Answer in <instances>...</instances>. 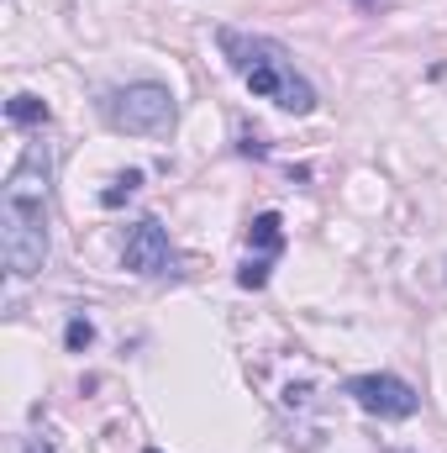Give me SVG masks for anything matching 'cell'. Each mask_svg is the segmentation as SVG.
<instances>
[{
	"label": "cell",
	"instance_id": "obj_9",
	"mask_svg": "<svg viewBox=\"0 0 447 453\" xmlns=\"http://www.w3.org/2000/svg\"><path fill=\"white\" fill-rule=\"evenodd\" d=\"M64 342H69V348H74V353H85V348H90V342H95V327H90V322H85V317H74V322H69V333H64Z\"/></svg>",
	"mask_w": 447,
	"mask_h": 453
},
{
	"label": "cell",
	"instance_id": "obj_2",
	"mask_svg": "<svg viewBox=\"0 0 447 453\" xmlns=\"http://www.w3.org/2000/svg\"><path fill=\"white\" fill-rule=\"evenodd\" d=\"M216 42H222V58L231 64V74H237L258 101H274L279 111H295V116L316 111V90H311V80L295 69V58H290L274 37H253V32L222 27Z\"/></svg>",
	"mask_w": 447,
	"mask_h": 453
},
{
	"label": "cell",
	"instance_id": "obj_6",
	"mask_svg": "<svg viewBox=\"0 0 447 453\" xmlns=\"http://www.w3.org/2000/svg\"><path fill=\"white\" fill-rule=\"evenodd\" d=\"M247 248H253V258H263V264H274V258H279V248H284V226H279L274 211L253 217V226H247Z\"/></svg>",
	"mask_w": 447,
	"mask_h": 453
},
{
	"label": "cell",
	"instance_id": "obj_1",
	"mask_svg": "<svg viewBox=\"0 0 447 453\" xmlns=\"http://www.w3.org/2000/svg\"><path fill=\"white\" fill-rule=\"evenodd\" d=\"M48 180H53V153L48 142H32L0 190V253L16 280H32L48 264Z\"/></svg>",
	"mask_w": 447,
	"mask_h": 453
},
{
	"label": "cell",
	"instance_id": "obj_7",
	"mask_svg": "<svg viewBox=\"0 0 447 453\" xmlns=\"http://www.w3.org/2000/svg\"><path fill=\"white\" fill-rule=\"evenodd\" d=\"M5 116H11V127H42V121H48V106H42L37 96H27V90H21V96H11V101H5Z\"/></svg>",
	"mask_w": 447,
	"mask_h": 453
},
{
	"label": "cell",
	"instance_id": "obj_5",
	"mask_svg": "<svg viewBox=\"0 0 447 453\" xmlns=\"http://www.w3.org/2000/svg\"><path fill=\"white\" fill-rule=\"evenodd\" d=\"M121 264H126L132 274H142V280H163V274L179 269V258H174V248H169V232L153 222V217H142V222L126 232Z\"/></svg>",
	"mask_w": 447,
	"mask_h": 453
},
{
	"label": "cell",
	"instance_id": "obj_4",
	"mask_svg": "<svg viewBox=\"0 0 447 453\" xmlns=\"http://www.w3.org/2000/svg\"><path fill=\"white\" fill-rule=\"evenodd\" d=\"M347 395H352L368 417H384V422H405V417L421 411V395H416L405 380H395V374H352V380H347Z\"/></svg>",
	"mask_w": 447,
	"mask_h": 453
},
{
	"label": "cell",
	"instance_id": "obj_3",
	"mask_svg": "<svg viewBox=\"0 0 447 453\" xmlns=\"http://www.w3.org/2000/svg\"><path fill=\"white\" fill-rule=\"evenodd\" d=\"M101 116L111 121L116 132L132 137H163L174 127V96L158 80H137V85H116L101 96Z\"/></svg>",
	"mask_w": 447,
	"mask_h": 453
},
{
	"label": "cell",
	"instance_id": "obj_10",
	"mask_svg": "<svg viewBox=\"0 0 447 453\" xmlns=\"http://www.w3.org/2000/svg\"><path fill=\"white\" fill-rule=\"evenodd\" d=\"M21 453H53V438H42V433H37V438H27V443H21Z\"/></svg>",
	"mask_w": 447,
	"mask_h": 453
},
{
	"label": "cell",
	"instance_id": "obj_8",
	"mask_svg": "<svg viewBox=\"0 0 447 453\" xmlns=\"http://www.w3.org/2000/svg\"><path fill=\"white\" fill-rule=\"evenodd\" d=\"M137 185H142V174H137V169H126V174H116V180H111V190H106L101 201H106V206H121V201H126Z\"/></svg>",
	"mask_w": 447,
	"mask_h": 453
}]
</instances>
